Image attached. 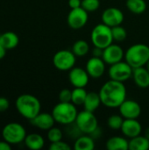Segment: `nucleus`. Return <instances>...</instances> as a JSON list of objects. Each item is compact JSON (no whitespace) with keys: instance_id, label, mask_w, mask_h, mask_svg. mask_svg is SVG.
<instances>
[{"instance_id":"25","label":"nucleus","mask_w":149,"mask_h":150,"mask_svg":"<svg viewBox=\"0 0 149 150\" xmlns=\"http://www.w3.org/2000/svg\"><path fill=\"white\" fill-rule=\"evenodd\" d=\"M126 5L134 14H141L147 10V3L145 0H126Z\"/></svg>"},{"instance_id":"20","label":"nucleus","mask_w":149,"mask_h":150,"mask_svg":"<svg viewBox=\"0 0 149 150\" xmlns=\"http://www.w3.org/2000/svg\"><path fill=\"white\" fill-rule=\"evenodd\" d=\"M19 43V38L17 33L7 31L0 34V44L4 46L7 50L15 48Z\"/></svg>"},{"instance_id":"19","label":"nucleus","mask_w":149,"mask_h":150,"mask_svg":"<svg viewBox=\"0 0 149 150\" xmlns=\"http://www.w3.org/2000/svg\"><path fill=\"white\" fill-rule=\"evenodd\" d=\"M102 102H101L99 93L95 92V91H90L87 93V96H86V98L83 106L84 110L94 112L99 108Z\"/></svg>"},{"instance_id":"16","label":"nucleus","mask_w":149,"mask_h":150,"mask_svg":"<svg viewBox=\"0 0 149 150\" xmlns=\"http://www.w3.org/2000/svg\"><path fill=\"white\" fill-rule=\"evenodd\" d=\"M120 130L125 137L132 139L141 134L142 127L137 119H125Z\"/></svg>"},{"instance_id":"22","label":"nucleus","mask_w":149,"mask_h":150,"mask_svg":"<svg viewBox=\"0 0 149 150\" xmlns=\"http://www.w3.org/2000/svg\"><path fill=\"white\" fill-rule=\"evenodd\" d=\"M24 142L26 148L31 150L41 149L45 145L44 138L40 134H36V133L27 134Z\"/></svg>"},{"instance_id":"13","label":"nucleus","mask_w":149,"mask_h":150,"mask_svg":"<svg viewBox=\"0 0 149 150\" xmlns=\"http://www.w3.org/2000/svg\"><path fill=\"white\" fill-rule=\"evenodd\" d=\"M119 113L124 119H138L141 113L140 104L132 99H126L119 107Z\"/></svg>"},{"instance_id":"24","label":"nucleus","mask_w":149,"mask_h":150,"mask_svg":"<svg viewBox=\"0 0 149 150\" xmlns=\"http://www.w3.org/2000/svg\"><path fill=\"white\" fill-rule=\"evenodd\" d=\"M149 149V140L145 135H138L129 141V150Z\"/></svg>"},{"instance_id":"39","label":"nucleus","mask_w":149,"mask_h":150,"mask_svg":"<svg viewBox=\"0 0 149 150\" xmlns=\"http://www.w3.org/2000/svg\"><path fill=\"white\" fill-rule=\"evenodd\" d=\"M144 135L149 140V127L146 128V130H145V132H144Z\"/></svg>"},{"instance_id":"33","label":"nucleus","mask_w":149,"mask_h":150,"mask_svg":"<svg viewBox=\"0 0 149 150\" xmlns=\"http://www.w3.org/2000/svg\"><path fill=\"white\" fill-rule=\"evenodd\" d=\"M72 99V91L68 89H63L59 93V100L60 102L68 103L71 102Z\"/></svg>"},{"instance_id":"35","label":"nucleus","mask_w":149,"mask_h":150,"mask_svg":"<svg viewBox=\"0 0 149 150\" xmlns=\"http://www.w3.org/2000/svg\"><path fill=\"white\" fill-rule=\"evenodd\" d=\"M70 9H76L82 7V0H68V2Z\"/></svg>"},{"instance_id":"40","label":"nucleus","mask_w":149,"mask_h":150,"mask_svg":"<svg viewBox=\"0 0 149 150\" xmlns=\"http://www.w3.org/2000/svg\"><path fill=\"white\" fill-rule=\"evenodd\" d=\"M145 67H146V68L148 69V71H149V61H148V63L146 64V66H145Z\"/></svg>"},{"instance_id":"1","label":"nucleus","mask_w":149,"mask_h":150,"mask_svg":"<svg viewBox=\"0 0 149 150\" xmlns=\"http://www.w3.org/2000/svg\"><path fill=\"white\" fill-rule=\"evenodd\" d=\"M102 105L108 108H119L126 99V88L122 82L109 80L99 91Z\"/></svg>"},{"instance_id":"11","label":"nucleus","mask_w":149,"mask_h":150,"mask_svg":"<svg viewBox=\"0 0 149 150\" xmlns=\"http://www.w3.org/2000/svg\"><path fill=\"white\" fill-rule=\"evenodd\" d=\"M102 58L106 64L112 65L123 61V59L125 58V52L120 46L112 43L111 45L104 48Z\"/></svg>"},{"instance_id":"28","label":"nucleus","mask_w":149,"mask_h":150,"mask_svg":"<svg viewBox=\"0 0 149 150\" xmlns=\"http://www.w3.org/2000/svg\"><path fill=\"white\" fill-rule=\"evenodd\" d=\"M124 118L119 114H113L110 116L107 120L108 127L112 130H120L124 122Z\"/></svg>"},{"instance_id":"3","label":"nucleus","mask_w":149,"mask_h":150,"mask_svg":"<svg viewBox=\"0 0 149 150\" xmlns=\"http://www.w3.org/2000/svg\"><path fill=\"white\" fill-rule=\"evenodd\" d=\"M125 60L133 69L146 66L149 61V47L142 43L132 45L125 52Z\"/></svg>"},{"instance_id":"7","label":"nucleus","mask_w":149,"mask_h":150,"mask_svg":"<svg viewBox=\"0 0 149 150\" xmlns=\"http://www.w3.org/2000/svg\"><path fill=\"white\" fill-rule=\"evenodd\" d=\"M75 123L83 134H91L98 128L97 119L94 112L86 110L78 112Z\"/></svg>"},{"instance_id":"38","label":"nucleus","mask_w":149,"mask_h":150,"mask_svg":"<svg viewBox=\"0 0 149 150\" xmlns=\"http://www.w3.org/2000/svg\"><path fill=\"white\" fill-rule=\"evenodd\" d=\"M6 48L4 47V46H2L1 44H0V60H2L4 56H5V54H6Z\"/></svg>"},{"instance_id":"31","label":"nucleus","mask_w":149,"mask_h":150,"mask_svg":"<svg viewBox=\"0 0 149 150\" xmlns=\"http://www.w3.org/2000/svg\"><path fill=\"white\" fill-rule=\"evenodd\" d=\"M100 7L99 0H82V8L88 12H93Z\"/></svg>"},{"instance_id":"8","label":"nucleus","mask_w":149,"mask_h":150,"mask_svg":"<svg viewBox=\"0 0 149 150\" xmlns=\"http://www.w3.org/2000/svg\"><path fill=\"white\" fill-rule=\"evenodd\" d=\"M76 62V54L70 50H60L56 52L53 57V64L54 66L61 71L70 70L75 67Z\"/></svg>"},{"instance_id":"12","label":"nucleus","mask_w":149,"mask_h":150,"mask_svg":"<svg viewBox=\"0 0 149 150\" xmlns=\"http://www.w3.org/2000/svg\"><path fill=\"white\" fill-rule=\"evenodd\" d=\"M102 23L109 27L119 25L124 21V13L116 7H109L102 13Z\"/></svg>"},{"instance_id":"26","label":"nucleus","mask_w":149,"mask_h":150,"mask_svg":"<svg viewBox=\"0 0 149 150\" xmlns=\"http://www.w3.org/2000/svg\"><path fill=\"white\" fill-rule=\"evenodd\" d=\"M90 51V45L87 41L83 40H76L73 47H72V52L76 54L77 57H83L86 55Z\"/></svg>"},{"instance_id":"2","label":"nucleus","mask_w":149,"mask_h":150,"mask_svg":"<svg viewBox=\"0 0 149 150\" xmlns=\"http://www.w3.org/2000/svg\"><path fill=\"white\" fill-rule=\"evenodd\" d=\"M15 107L23 118L31 120L40 112L41 105L35 96L31 94H21L15 101Z\"/></svg>"},{"instance_id":"18","label":"nucleus","mask_w":149,"mask_h":150,"mask_svg":"<svg viewBox=\"0 0 149 150\" xmlns=\"http://www.w3.org/2000/svg\"><path fill=\"white\" fill-rule=\"evenodd\" d=\"M132 77L139 88L147 89L149 87V71L145 66L133 69Z\"/></svg>"},{"instance_id":"6","label":"nucleus","mask_w":149,"mask_h":150,"mask_svg":"<svg viewBox=\"0 0 149 150\" xmlns=\"http://www.w3.org/2000/svg\"><path fill=\"white\" fill-rule=\"evenodd\" d=\"M91 42L94 47L105 48L113 42L112 28L104 23L97 25L91 31Z\"/></svg>"},{"instance_id":"23","label":"nucleus","mask_w":149,"mask_h":150,"mask_svg":"<svg viewBox=\"0 0 149 150\" xmlns=\"http://www.w3.org/2000/svg\"><path fill=\"white\" fill-rule=\"evenodd\" d=\"M74 149L75 150H93L95 149L94 139L90 134H82L76 139Z\"/></svg>"},{"instance_id":"17","label":"nucleus","mask_w":149,"mask_h":150,"mask_svg":"<svg viewBox=\"0 0 149 150\" xmlns=\"http://www.w3.org/2000/svg\"><path fill=\"white\" fill-rule=\"evenodd\" d=\"M30 123L43 131H47L54 126L55 120L52 113L48 112H40L37 116L30 120Z\"/></svg>"},{"instance_id":"14","label":"nucleus","mask_w":149,"mask_h":150,"mask_svg":"<svg viewBox=\"0 0 149 150\" xmlns=\"http://www.w3.org/2000/svg\"><path fill=\"white\" fill-rule=\"evenodd\" d=\"M105 62L101 57L92 56L88 60L85 69L92 78H100L105 72Z\"/></svg>"},{"instance_id":"10","label":"nucleus","mask_w":149,"mask_h":150,"mask_svg":"<svg viewBox=\"0 0 149 150\" xmlns=\"http://www.w3.org/2000/svg\"><path fill=\"white\" fill-rule=\"evenodd\" d=\"M88 11H86L83 8L79 7L76 9H71L69 11L67 22L70 28L74 30H78L83 28L88 22Z\"/></svg>"},{"instance_id":"34","label":"nucleus","mask_w":149,"mask_h":150,"mask_svg":"<svg viewBox=\"0 0 149 150\" xmlns=\"http://www.w3.org/2000/svg\"><path fill=\"white\" fill-rule=\"evenodd\" d=\"M10 107L9 100L4 97H0V112L7 111Z\"/></svg>"},{"instance_id":"5","label":"nucleus","mask_w":149,"mask_h":150,"mask_svg":"<svg viewBox=\"0 0 149 150\" xmlns=\"http://www.w3.org/2000/svg\"><path fill=\"white\" fill-rule=\"evenodd\" d=\"M26 131L25 127L17 122H11L5 125L2 130L3 140L11 145H17L24 142L26 137Z\"/></svg>"},{"instance_id":"21","label":"nucleus","mask_w":149,"mask_h":150,"mask_svg":"<svg viewBox=\"0 0 149 150\" xmlns=\"http://www.w3.org/2000/svg\"><path fill=\"white\" fill-rule=\"evenodd\" d=\"M105 147L109 150H127L129 149V141H127L126 137H111L107 140Z\"/></svg>"},{"instance_id":"29","label":"nucleus","mask_w":149,"mask_h":150,"mask_svg":"<svg viewBox=\"0 0 149 150\" xmlns=\"http://www.w3.org/2000/svg\"><path fill=\"white\" fill-rule=\"evenodd\" d=\"M112 33L113 40L119 42L124 41L127 37V32L125 29V27H123L121 25L112 27Z\"/></svg>"},{"instance_id":"4","label":"nucleus","mask_w":149,"mask_h":150,"mask_svg":"<svg viewBox=\"0 0 149 150\" xmlns=\"http://www.w3.org/2000/svg\"><path fill=\"white\" fill-rule=\"evenodd\" d=\"M76 106V105H75L72 102H59L55 105L51 112L55 122L63 126H68L74 123L78 114Z\"/></svg>"},{"instance_id":"9","label":"nucleus","mask_w":149,"mask_h":150,"mask_svg":"<svg viewBox=\"0 0 149 150\" xmlns=\"http://www.w3.org/2000/svg\"><path fill=\"white\" fill-rule=\"evenodd\" d=\"M133 71V69L126 61H121L112 65H110L108 74L110 79L125 83L132 77Z\"/></svg>"},{"instance_id":"15","label":"nucleus","mask_w":149,"mask_h":150,"mask_svg":"<svg viewBox=\"0 0 149 150\" xmlns=\"http://www.w3.org/2000/svg\"><path fill=\"white\" fill-rule=\"evenodd\" d=\"M90 76L86 69H83L82 68L74 67L69 70L68 73V80L69 83L74 87H83L88 84L90 80Z\"/></svg>"},{"instance_id":"30","label":"nucleus","mask_w":149,"mask_h":150,"mask_svg":"<svg viewBox=\"0 0 149 150\" xmlns=\"http://www.w3.org/2000/svg\"><path fill=\"white\" fill-rule=\"evenodd\" d=\"M63 137V134L62 131L58 128V127H53L52 128H50L49 130H47V139L48 141L52 143V142H59L61 141Z\"/></svg>"},{"instance_id":"32","label":"nucleus","mask_w":149,"mask_h":150,"mask_svg":"<svg viewBox=\"0 0 149 150\" xmlns=\"http://www.w3.org/2000/svg\"><path fill=\"white\" fill-rule=\"evenodd\" d=\"M49 149L50 150H70L71 147L65 142L59 141V142H52L49 146Z\"/></svg>"},{"instance_id":"37","label":"nucleus","mask_w":149,"mask_h":150,"mask_svg":"<svg viewBox=\"0 0 149 150\" xmlns=\"http://www.w3.org/2000/svg\"><path fill=\"white\" fill-rule=\"evenodd\" d=\"M11 149V145L5 142L4 140L0 141V150H10Z\"/></svg>"},{"instance_id":"36","label":"nucleus","mask_w":149,"mask_h":150,"mask_svg":"<svg viewBox=\"0 0 149 150\" xmlns=\"http://www.w3.org/2000/svg\"><path fill=\"white\" fill-rule=\"evenodd\" d=\"M103 51H104L103 48H100V47H94V49H93V52H92V56H94V57H101L102 58Z\"/></svg>"},{"instance_id":"27","label":"nucleus","mask_w":149,"mask_h":150,"mask_svg":"<svg viewBox=\"0 0 149 150\" xmlns=\"http://www.w3.org/2000/svg\"><path fill=\"white\" fill-rule=\"evenodd\" d=\"M87 91L83 87H75L72 91V99L71 102L75 105H83L85 101Z\"/></svg>"}]
</instances>
